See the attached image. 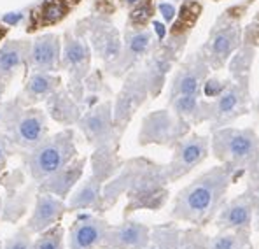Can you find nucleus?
Returning <instances> with one entry per match:
<instances>
[{
    "mask_svg": "<svg viewBox=\"0 0 259 249\" xmlns=\"http://www.w3.org/2000/svg\"><path fill=\"white\" fill-rule=\"evenodd\" d=\"M228 181L230 172L224 167L201 174L177 193L170 218L193 225H207L223 204Z\"/></svg>",
    "mask_w": 259,
    "mask_h": 249,
    "instance_id": "nucleus-1",
    "label": "nucleus"
},
{
    "mask_svg": "<svg viewBox=\"0 0 259 249\" xmlns=\"http://www.w3.org/2000/svg\"><path fill=\"white\" fill-rule=\"evenodd\" d=\"M0 132L20 155L37 148L49 135V118L44 109L25 107L14 97L0 104Z\"/></svg>",
    "mask_w": 259,
    "mask_h": 249,
    "instance_id": "nucleus-2",
    "label": "nucleus"
},
{
    "mask_svg": "<svg viewBox=\"0 0 259 249\" xmlns=\"http://www.w3.org/2000/svg\"><path fill=\"white\" fill-rule=\"evenodd\" d=\"M21 167L30 181L42 183L46 177L77 158L75 133L72 128H63L55 135H48L37 148L20 153Z\"/></svg>",
    "mask_w": 259,
    "mask_h": 249,
    "instance_id": "nucleus-3",
    "label": "nucleus"
},
{
    "mask_svg": "<svg viewBox=\"0 0 259 249\" xmlns=\"http://www.w3.org/2000/svg\"><path fill=\"white\" fill-rule=\"evenodd\" d=\"M166 179L165 168L159 165L142 160L139 172L133 179L132 186L126 191L128 204L124 207V220L135 210L149 209V210H159L168 200V190H166Z\"/></svg>",
    "mask_w": 259,
    "mask_h": 249,
    "instance_id": "nucleus-4",
    "label": "nucleus"
},
{
    "mask_svg": "<svg viewBox=\"0 0 259 249\" xmlns=\"http://www.w3.org/2000/svg\"><path fill=\"white\" fill-rule=\"evenodd\" d=\"M0 186L4 188L0 223L20 225L35 200L37 183L30 181L23 167H18L0 174Z\"/></svg>",
    "mask_w": 259,
    "mask_h": 249,
    "instance_id": "nucleus-5",
    "label": "nucleus"
},
{
    "mask_svg": "<svg viewBox=\"0 0 259 249\" xmlns=\"http://www.w3.org/2000/svg\"><path fill=\"white\" fill-rule=\"evenodd\" d=\"M91 65V51L86 41L77 37L74 32L67 30L62 41V68L68 74L67 90L75 102L82 107L84 98V79L90 74Z\"/></svg>",
    "mask_w": 259,
    "mask_h": 249,
    "instance_id": "nucleus-6",
    "label": "nucleus"
},
{
    "mask_svg": "<svg viewBox=\"0 0 259 249\" xmlns=\"http://www.w3.org/2000/svg\"><path fill=\"white\" fill-rule=\"evenodd\" d=\"M189 126L188 121L179 118L175 113L170 111H154V113L147 114L142 121L139 132V144L140 146H174L179 140L184 139L188 133Z\"/></svg>",
    "mask_w": 259,
    "mask_h": 249,
    "instance_id": "nucleus-7",
    "label": "nucleus"
},
{
    "mask_svg": "<svg viewBox=\"0 0 259 249\" xmlns=\"http://www.w3.org/2000/svg\"><path fill=\"white\" fill-rule=\"evenodd\" d=\"M257 137L252 130L226 128L214 135V155L221 162L245 165L256 156Z\"/></svg>",
    "mask_w": 259,
    "mask_h": 249,
    "instance_id": "nucleus-8",
    "label": "nucleus"
},
{
    "mask_svg": "<svg viewBox=\"0 0 259 249\" xmlns=\"http://www.w3.org/2000/svg\"><path fill=\"white\" fill-rule=\"evenodd\" d=\"M79 130L82 132L88 144L95 148L114 146L116 140V126L112 120V102L105 100L86 111L77 121Z\"/></svg>",
    "mask_w": 259,
    "mask_h": 249,
    "instance_id": "nucleus-9",
    "label": "nucleus"
},
{
    "mask_svg": "<svg viewBox=\"0 0 259 249\" xmlns=\"http://www.w3.org/2000/svg\"><path fill=\"white\" fill-rule=\"evenodd\" d=\"M208 153V139L201 135H189L174 146V156L165 167L168 183H175L198 167Z\"/></svg>",
    "mask_w": 259,
    "mask_h": 249,
    "instance_id": "nucleus-10",
    "label": "nucleus"
},
{
    "mask_svg": "<svg viewBox=\"0 0 259 249\" xmlns=\"http://www.w3.org/2000/svg\"><path fill=\"white\" fill-rule=\"evenodd\" d=\"M107 230L109 223L100 214H79L68 228L67 249H100Z\"/></svg>",
    "mask_w": 259,
    "mask_h": 249,
    "instance_id": "nucleus-11",
    "label": "nucleus"
},
{
    "mask_svg": "<svg viewBox=\"0 0 259 249\" xmlns=\"http://www.w3.org/2000/svg\"><path fill=\"white\" fill-rule=\"evenodd\" d=\"M147 93H149V84L144 74H135L128 79L117 97L116 105L112 107V120L116 130H123L126 126L135 111L144 104Z\"/></svg>",
    "mask_w": 259,
    "mask_h": 249,
    "instance_id": "nucleus-12",
    "label": "nucleus"
},
{
    "mask_svg": "<svg viewBox=\"0 0 259 249\" xmlns=\"http://www.w3.org/2000/svg\"><path fill=\"white\" fill-rule=\"evenodd\" d=\"M65 214H67V202L58 197H53V195L37 191L32 214L26 220L25 227L32 235H39L48 228L62 223Z\"/></svg>",
    "mask_w": 259,
    "mask_h": 249,
    "instance_id": "nucleus-13",
    "label": "nucleus"
},
{
    "mask_svg": "<svg viewBox=\"0 0 259 249\" xmlns=\"http://www.w3.org/2000/svg\"><path fill=\"white\" fill-rule=\"evenodd\" d=\"M62 68V39L56 33H44L32 41L26 74L28 72H56Z\"/></svg>",
    "mask_w": 259,
    "mask_h": 249,
    "instance_id": "nucleus-14",
    "label": "nucleus"
},
{
    "mask_svg": "<svg viewBox=\"0 0 259 249\" xmlns=\"http://www.w3.org/2000/svg\"><path fill=\"white\" fill-rule=\"evenodd\" d=\"M151 244V228L133 220L109 225L100 249H146Z\"/></svg>",
    "mask_w": 259,
    "mask_h": 249,
    "instance_id": "nucleus-15",
    "label": "nucleus"
},
{
    "mask_svg": "<svg viewBox=\"0 0 259 249\" xmlns=\"http://www.w3.org/2000/svg\"><path fill=\"white\" fill-rule=\"evenodd\" d=\"M86 162H88L86 156H77V158H74L68 165H65L63 168H60L58 172H55V174H51L49 177H46L42 183H39V185H37V191L53 195V197H58L67 202V198L70 197L74 188L81 183L82 174H84Z\"/></svg>",
    "mask_w": 259,
    "mask_h": 249,
    "instance_id": "nucleus-16",
    "label": "nucleus"
},
{
    "mask_svg": "<svg viewBox=\"0 0 259 249\" xmlns=\"http://www.w3.org/2000/svg\"><path fill=\"white\" fill-rule=\"evenodd\" d=\"M86 210L97 214L107 210L104 204V183L95 179L93 175L86 177L84 181L81 179V183L74 188L70 197L67 198V212L74 214L86 212Z\"/></svg>",
    "mask_w": 259,
    "mask_h": 249,
    "instance_id": "nucleus-17",
    "label": "nucleus"
},
{
    "mask_svg": "<svg viewBox=\"0 0 259 249\" xmlns=\"http://www.w3.org/2000/svg\"><path fill=\"white\" fill-rule=\"evenodd\" d=\"M74 11L68 0H42L28 13L26 20V33H37L49 26L60 25L63 20L70 16Z\"/></svg>",
    "mask_w": 259,
    "mask_h": 249,
    "instance_id": "nucleus-18",
    "label": "nucleus"
},
{
    "mask_svg": "<svg viewBox=\"0 0 259 249\" xmlns=\"http://www.w3.org/2000/svg\"><path fill=\"white\" fill-rule=\"evenodd\" d=\"M63 86L60 76L53 72H28L23 84V90L18 93V100L25 107H33L48 100L49 95Z\"/></svg>",
    "mask_w": 259,
    "mask_h": 249,
    "instance_id": "nucleus-19",
    "label": "nucleus"
},
{
    "mask_svg": "<svg viewBox=\"0 0 259 249\" xmlns=\"http://www.w3.org/2000/svg\"><path fill=\"white\" fill-rule=\"evenodd\" d=\"M44 111L48 118L56 121L65 128H72V125H77V121L82 116V107L79 102L72 98L67 88H60L53 95H49L48 100L44 102Z\"/></svg>",
    "mask_w": 259,
    "mask_h": 249,
    "instance_id": "nucleus-20",
    "label": "nucleus"
},
{
    "mask_svg": "<svg viewBox=\"0 0 259 249\" xmlns=\"http://www.w3.org/2000/svg\"><path fill=\"white\" fill-rule=\"evenodd\" d=\"M32 41L11 39L0 44V79L9 83L21 67H26Z\"/></svg>",
    "mask_w": 259,
    "mask_h": 249,
    "instance_id": "nucleus-21",
    "label": "nucleus"
},
{
    "mask_svg": "<svg viewBox=\"0 0 259 249\" xmlns=\"http://www.w3.org/2000/svg\"><path fill=\"white\" fill-rule=\"evenodd\" d=\"M205 79V68L201 65H184L175 74L172 86H170V100L182 95H194L198 97L201 83Z\"/></svg>",
    "mask_w": 259,
    "mask_h": 249,
    "instance_id": "nucleus-22",
    "label": "nucleus"
},
{
    "mask_svg": "<svg viewBox=\"0 0 259 249\" xmlns=\"http://www.w3.org/2000/svg\"><path fill=\"white\" fill-rule=\"evenodd\" d=\"M123 163L116 155V146H104L97 148L91 156V175L100 183H109L117 172L121 170Z\"/></svg>",
    "mask_w": 259,
    "mask_h": 249,
    "instance_id": "nucleus-23",
    "label": "nucleus"
},
{
    "mask_svg": "<svg viewBox=\"0 0 259 249\" xmlns=\"http://www.w3.org/2000/svg\"><path fill=\"white\" fill-rule=\"evenodd\" d=\"M149 42H151V32L147 30H132L130 28L128 35H126V48H124V55L119 56L114 65V68H117L114 72V76H119L123 74L124 70H128V67L139 58L140 55L147 51L149 48Z\"/></svg>",
    "mask_w": 259,
    "mask_h": 249,
    "instance_id": "nucleus-24",
    "label": "nucleus"
},
{
    "mask_svg": "<svg viewBox=\"0 0 259 249\" xmlns=\"http://www.w3.org/2000/svg\"><path fill=\"white\" fill-rule=\"evenodd\" d=\"M238 41V30L237 26H226V28H219L215 32V35L210 41V55L208 60L214 67H221L224 63V60L230 56V53L235 49Z\"/></svg>",
    "mask_w": 259,
    "mask_h": 249,
    "instance_id": "nucleus-25",
    "label": "nucleus"
},
{
    "mask_svg": "<svg viewBox=\"0 0 259 249\" xmlns=\"http://www.w3.org/2000/svg\"><path fill=\"white\" fill-rule=\"evenodd\" d=\"M93 44L102 60L107 63H116L121 56V42L117 37V32L110 25L98 26V30L93 32Z\"/></svg>",
    "mask_w": 259,
    "mask_h": 249,
    "instance_id": "nucleus-26",
    "label": "nucleus"
},
{
    "mask_svg": "<svg viewBox=\"0 0 259 249\" xmlns=\"http://www.w3.org/2000/svg\"><path fill=\"white\" fill-rule=\"evenodd\" d=\"M200 13H201V6L198 2H193V0L182 2L181 9H179V13H177V18H175L172 28H170V37L177 39V37L186 35L194 26Z\"/></svg>",
    "mask_w": 259,
    "mask_h": 249,
    "instance_id": "nucleus-27",
    "label": "nucleus"
},
{
    "mask_svg": "<svg viewBox=\"0 0 259 249\" xmlns=\"http://www.w3.org/2000/svg\"><path fill=\"white\" fill-rule=\"evenodd\" d=\"M217 102L214 105V116L217 120H230L240 113V104H242V93L237 88H226L217 95Z\"/></svg>",
    "mask_w": 259,
    "mask_h": 249,
    "instance_id": "nucleus-28",
    "label": "nucleus"
},
{
    "mask_svg": "<svg viewBox=\"0 0 259 249\" xmlns=\"http://www.w3.org/2000/svg\"><path fill=\"white\" fill-rule=\"evenodd\" d=\"M249 221H250V207L247 204H243L242 200L231 204L219 216V223L223 228H240V227H245Z\"/></svg>",
    "mask_w": 259,
    "mask_h": 249,
    "instance_id": "nucleus-29",
    "label": "nucleus"
},
{
    "mask_svg": "<svg viewBox=\"0 0 259 249\" xmlns=\"http://www.w3.org/2000/svg\"><path fill=\"white\" fill-rule=\"evenodd\" d=\"M156 11V0H137L128 16V25L132 30H144L151 23Z\"/></svg>",
    "mask_w": 259,
    "mask_h": 249,
    "instance_id": "nucleus-30",
    "label": "nucleus"
},
{
    "mask_svg": "<svg viewBox=\"0 0 259 249\" xmlns=\"http://www.w3.org/2000/svg\"><path fill=\"white\" fill-rule=\"evenodd\" d=\"M65 239V228L62 223H58L33 237L32 249H67Z\"/></svg>",
    "mask_w": 259,
    "mask_h": 249,
    "instance_id": "nucleus-31",
    "label": "nucleus"
},
{
    "mask_svg": "<svg viewBox=\"0 0 259 249\" xmlns=\"http://www.w3.org/2000/svg\"><path fill=\"white\" fill-rule=\"evenodd\" d=\"M152 246L161 249H179V230L177 227H156L151 230Z\"/></svg>",
    "mask_w": 259,
    "mask_h": 249,
    "instance_id": "nucleus-32",
    "label": "nucleus"
},
{
    "mask_svg": "<svg viewBox=\"0 0 259 249\" xmlns=\"http://www.w3.org/2000/svg\"><path fill=\"white\" fill-rule=\"evenodd\" d=\"M33 237L35 235H32L25 225H20V227L14 230L13 235H9L4 240L2 249H32Z\"/></svg>",
    "mask_w": 259,
    "mask_h": 249,
    "instance_id": "nucleus-33",
    "label": "nucleus"
},
{
    "mask_svg": "<svg viewBox=\"0 0 259 249\" xmlns=\"http://www.w3.org/2000/svg\"><path fill=\"white\" fill-rule=\"evenodd\" d=\"M14 148L13 144L9 143V139H7L6 135H4L2 132H0V174H2L4 170L7 168V162H9V156L14 155Z\"/></svg>",
    "mask_w": 259,
    "mask_h": 249,
    "instance_id": "nucleus-34",
    "label": "nucleus"
},
{
    "mask_svg": "<svg viewBox=\"0 0 259 249\" xmlns=\"http://www.w3.org/2000/svg\"><path fill=\"white\" fill-rule=\"evenodd\" d=\"M238 237L237 235H219L212 240L210 249H238Z\"/></svg>",
    "mask_w": 259,
    "mask_h": 249,
    "instance_id": "nucleus-35",
    "label": "nucleus"
},
{
    "mask_svg": "<svg viewBox=\"0 0 259 249\" xmlns=\"http://www.w3.org/2000/svg\"><path fill=\"white\" fill-rule=\"evenodd\" d=\"M9 32H11V28L6 25V23H2L0 21V44H2L4 41H6V37L9 35Z\"/></svg>",
    "mask_w": 259,
    "mask_h": 249,
    "instance_id": "nucleus-36",
    "label": "nucleus"
},
{
    "mask_svg": "<svg viewBox=\"0 0 259 249\" xmlns=\"http://www.w3.org/2000/svg\"><path fill=\"white\" fill-rule=\"evenodd\" d=\"M6 86H7V83H6V81H2V79H0V97H2L4 90H6Z\"/></svg>",
    "mask_w": 259,
    "mask_h": 249,
    "instance_id": "nucleus-37",
    "label": "nucleus"
},
{
    "mask_svg": "<svg viewBox=\"0 0 259 249\" xmlns=\"http://www.w3.org/2000/svg\"><path fill=\"white\" fill-rule=\"evenodd\" d=\"M146 249H161V247H156V246H152V244H149V246H147Z\"/></svg>",
    "mask_w": 259,
    "mask_h": 249,
    "instance_id": "nucleus-38",
    "label": "nucleus"
},
{
    "mask_svg": "<svg viewBox=\"0 0 259 249\" xmlns=\"http://www.w3.org/2000/svg\"><path fill=\"white\" fill-rule=\"evenodd\" d=\"M0 214H2V197H0Z\"/></svg>",
    "mask_w": 259,
    "mask_h": 249,
    "instance_id": "nucleus-39",
    "label": "nucleus"
},
{
    "mask_svg": "<svg viewBox=\"0 0 259 249\" xmlns=\"http://www.w3.org/2000/svg\"><path fill=\"white\" fill-rule=\"evenodd\" d=\"M2 247H4V240L0 239V249H2Z\"/></svg>",
    "mask_w": 259,
    "mask_h": 249,
    "instance_id": "nucleus-40",
    "label": "nucleus"
}]
</instances>
